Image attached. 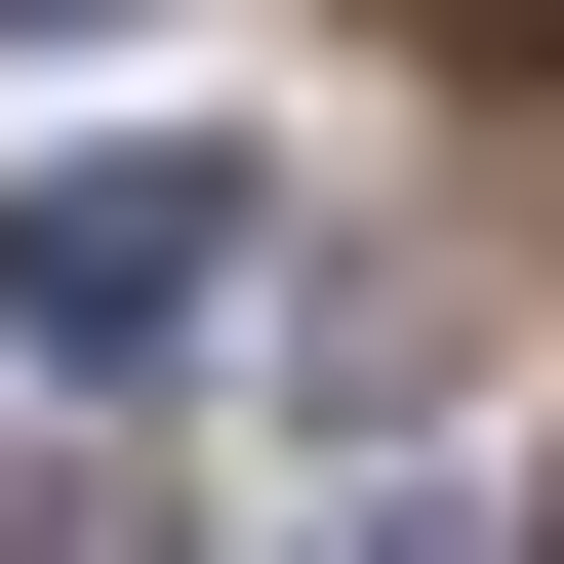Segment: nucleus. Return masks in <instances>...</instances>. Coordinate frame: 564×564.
Wrapping results in <instances>:
<instances>
[{"label":"nucleus","mask_w":564,"mask_h":564,"mask_svg":"<svg viewBox=\"0 0 564 564\" xmlns=\"http://www.w3.org/2000/svg\"><path fill=\"white\" fill-rule=\"evenodd\" d=\"M0 323H41V364H202V323H242V162H202V121L0 162Z\"/></svg>","instance_id":"f257e3e1"},{"label":"nucleus","mask_w":564,"mask_h":564,"mask_svg":"<svg viewBox=\"0 0 564 564\" xmlns=\"http://www.w3.org/2000/svg\"><path fill=\"white\" fill-rule=\"evenodd\" d=\"M0 564H121V484H41V444H0Z\"/></svg>","instance_id":"f03ea898"},{"label":"nucleus","mask_w":564,"mask_h":564,"mask_svg":"<svg viewBox=\"0 0 564 564\" xmlns=\"http://www.w3.org/2000/svg\"><path fill=\"white\" fill-rule=\"evenodd\" d=\"M282 564H444V524H282Z\"/></svg>","instance_id":"7ed1b4c3"},{"label":"nucleus","mask_w":564,"mask_h":564,"mask_svg":"<svg viewBox=\"0 0 564 564\" xmlns=\"http://www.w3.org/2000/svg\"><path fill=\"white\" fill-rule=\"evenodd\" d=\"M524 41H564V0H524Z\"/></svg>","instance_id":"20e7f679"},{"label":"nucleus","mask_w":564,"mask_h":564,"mask_svg":"<svg viewBox=\"0 0 564 564\" xmlns=\"http://www.w3.org/2000/svg\"><path fill=\"white\" fill-rule=\"evenodd\" d=\"M524 564H564V524H524Z\"/></svg>","instance_id":"39448f33"}]
</instances>
